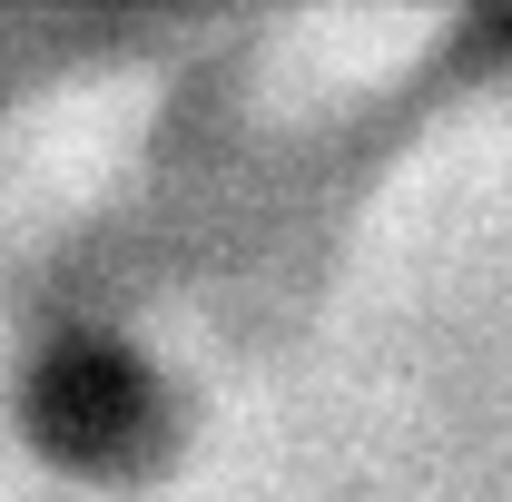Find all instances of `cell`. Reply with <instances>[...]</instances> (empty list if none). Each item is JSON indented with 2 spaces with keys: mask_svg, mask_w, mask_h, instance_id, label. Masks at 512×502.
I'll return each mask as SVG.
<instances>
[{
  "mask_svg": "<svg viewBox=\"0 0 512 502\" xmlns=\"http://www.w3.org/2000/svg\"><path fill=\"white\" fill-rule=\"evenodd\" d=\"M128 414H138V365L109 355V345H69L40 375V424L60 443H109V434H128Z\"/></svg>",
  "mask_w": 512,
  "mask_h": 502,
  "instance_id": "cell-1",
  "label": "cell"
}]
</instances>
